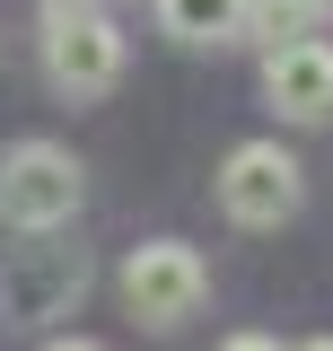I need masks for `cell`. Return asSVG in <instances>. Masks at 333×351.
I'll list each match as a JSON object with an SVG mask.
<instances>
[{
  "mask_svg": "<svg viewBox=\"0 0 333 351\" xmlns=\"http://www.w3.org/2000/svg\"><path fill=\"white\" fill-rule=\"evenodd\" d=\"M79 290H88V255L53 246V228H18V246H0V325L71 316Z\"/></svg>",
  "mask_w": 333,
  "mask_h": 351,
  "instance_id": "6da1fadb",
  "label": "cell"
},
{
  "mask_svg": "<svg viewBox=\"0 0 333 351\" xmlns=\"http://www.w3.org/2000/svg\"><path fill=\"white\" fill-rule=\"evenodd\" d=\"M123 299H132V316H140L149 334H175L184 316H202L210 263L193 255L184 237H149V246H132V263H123Z\"/></svg>",
  "mask_w": 333,
  "mask_h": 351,
  "instance_id": "7a4b0ae2",
  "label": "cell"
},
{
  "mask_svg": "<svg viewBox=\"0 0 333 351\" xmlns=\"http://www.w3.org/2000/svg\"><path fill=\"white\" fill-rule=\"evenodd\" d=\"M71 211H79V158L62 141L0 149V219L9 228H62Z\"/></svg>",
  "mask_w": 333,
  "mask_h": 351,
  "instance_id": "3957f363",
  "label": "cell"
},
{
  "mask_svg": "<svg viewBox=\"0 0 333 351\" xmlns=\"http://www.w3.org/2000/svg\"><path fill=\"white\" fill-rule=\"evenodd\" d=\"M44 71H53V88H71V97H106V88L123 80V36L97 9H79V0H53L44 9Z\"/></svg>",
  "mask_w": 333,
  "mask_h": 351,
  "instance_id": "277c9868",
  "label": "cell"
},
{
  "mask_svg": "<svg viewBox=\"0 0 333 351\" xmlns=\"http://www.w3.org/2000/svg\"><path fill=\"white\" fill-rule=\"evenodd\" d=\"M219 211L237 228H281L298 211V158L281 141H237L228 167H219Z\"/></svg>",
  "mask_w": 333,
  "mask_h": 351,
  "instance_id": "5b68a950",
  "label": "cell"
},
{
  "mask_svg": "<svg viewBox=\"0 0 333 351\" xmlns=\"http://www.w3.org/2000/svg\"><path fill=\"white\" fill-rule=\"evenodd\" d=\"M263 97H272L290 123H325L333 114V44H316V36L272 44V53H263Z\"/></svg>",
  "mask_w": 333,
  "mask_h": 351,
  "instance_id": "8992f818",
  "label": "cell"
},
{
  "mask_svg": "<svg viewBox=\"0 0 333 351\" xmlns=\"http://www.w3.org/2000/svg\"><path fill=\"white\" fill-rule=\"evenodd\" d=\"M237 9L246 0H158V18H166L175 44H228L237 36Z\"/></svg>",
  "mask_w": 333,
  "mask_h": 351,
  "instance_id": "52a82bcc",
  "label": "cell"
},
{
  "mask_svg": "<svg viewBox=\"0 0 333 351\" xmlns=\"http://www.w3.org/2000/svg\"><path fill=\"white\" fill-rule=\"evenodd\" d=\"M307 18H316L307 0H246V9H237V36L272 53V44H298V36H307Z\"/></svg>",
  "mask_w": 333,
  "mask_h": 351,
  "instance_id": "ba28073f",
  "label": "cell"
},
{
  "mask_svg": "<svg viewBox=\"0 0 333 351\" xmlns=\"http://www.w3.org/2000/svg\"><path fill=\"white\" fill-rule=\"evenodd\" d=\"M219 351H281V343H272V334H228Z\"/></svg>",
  "mask_w": 333,
  "mask_h": 351,
  "instance_id": "9c48e42d",
  "label": "cell"
},
{
  "mask_svg": "<svg viewBox=\"0 0 333 351\" xmlns=\"http://www.w3.org/2000/svg\"><path fill=\"white\" fill-rule=\"evenodd\" d=\"M44 351H106V343H88V334H71V343H44Z\"/></svg>",
  "mask_w": 333,
  "mask_h": 351,
  "instance_id": "30bf717a",
  "label": "cell"
},
{
  "mask_svg": "<svg viewBox=\"0 0 333 351\" xmlns=\"http://www.w3.org/2000/svg\"><path fill=\"white\" fill-rule=\"evenodd\" d=\"M298 351H333V334H316V343H298Z\"/></svg>",
  "mask_w": 333,
  "mask_h": 351,
  "instance_id": "8fae6325",
  "label": "cell"
},
{
  "mask_svg": "<svg viewBox=\"0 0 333 351\" xmlns=\"http://www.w3.org/2000/svg\"><path fill=\"white\" fill-rule=\"evenodd\" d=\"M307 9H316V18H333V0H307Z\"/></svg>",
  "mask_w": 333,
  "mask_h": 351,
  "instance_id": "7c38bea8",
  "label": "cell"
}]
</instances>
